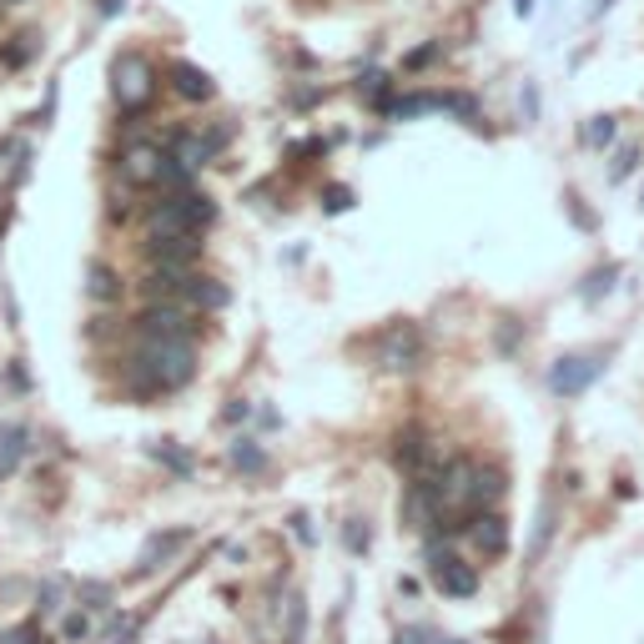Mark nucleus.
<instances>
[{
    "label": "nucleus",
    "mask_w": 644,
    "mask_h": 644,
    "mask_svg": "<svg viewBox=\"0 0 644 644\" xmlns=\"http://www.w3.org/2000/svg\"><path fill=\"white\" fill-rule=\"evenodd\" d=\"M126 378H132L136 393H176L197 378V343L192 338H152V333H136V348L126 358Z\"/></svg>",
    "instance_id": "obj_1"
},
{
    "label": "nucleus",
    "mask_w": 644,
    "mask_h": 644,
    "mask_svg": "<svg viewBox=\"0 0 644 644\" xmlns=\"http://www.w3.org/2000/svg\"><path fill=\"white\" fill-rule=\"evenodd\" d=\"M111 96H116V106L126 111V116H136L142 106H152L156 71L142 51H121L116 61H111Z\"/></svg>",
    "instance_id": "obj_2"
},
{
    "label": "nucleus",
    "mask_w": 644,
    "mask_h": 644,
    "mask_svg": "<svg viewBox=\"0 0 644 644\" xmlns=\"http://www.w3.org/2000/svg\"><path fill=\"white\" fill-rule=\"evenodd\" d=\"M136 333H152V338H197V313L182 303H166V297H152L136 313Z\"/></svg>",
    "instance_id": "obj_3"
},
{
    "label": "nucleus",
    "mask_w": 644,
    "mask_h": 644,
    "mask_svg": "<svg viewBox=\"0 0 644 644\" xmlns=\"http://www.w3.org/2000/svg\"><path fill=\"white\" fill-rule=\"evenodd\" d=\"M428 574H433V584L448 600H473V594H479V574H473L459 554H443L438 544H428Z\"/></svg>",
    "instance_id": "obj_4"
},
{
    "label": "nucleus",
    "mask_w": 644,
    "mask_h": 644,
    "mask_svg": "<svg viewBox=\"0 0 644 644\" xmlns=\"http://www.w3.org/2000/svg\"><path fill=\"white\" fill-rule=\"evenodd\" d=\"M378 362L388 372H413L418 362H423V333H418L413 323L388 328V333H382V343H378Z\"/></svg>",
    "instance_id": "obj_5"
},
{
    "label": "nucleus",
    "mask_w": 644,
    "mask_h": 644,
    "mask_svg": "<svg viewBox=\"0 0 644 644\" xmlns=\"http://www.w3.org/2000/svg\"><path fill=\"white\" fill-rule=\"evenodd\" d=\"M121 182H132V186H156L166 172V146L156 142H126L121 146Z\"/></svg>",
    "instance_id": "obj_6"
},
{
    "label": "nucleus",
    "mask_w": 644,
    "mask_h": 644,
    "mask_svg": "<svg viewBox=\"0 0 644 644\" xmlns=\"http://www.w3.org/2000/svg\"><path fill=\"white\" fill-rule=\"evenodd\" d=\"M600 372H604V362H600V358L569 352V358H554V368H549V388H554L559 398H579L594 378H600Z\"/></svg>",
    "instance_id": "obj_7"
},
{
    "label": "nucleus",
    "mask_w": 644,
    "mask_h": 644,
    "mask_svg": "<svg viewBox=\"0 0 644 644\" xmlns=\"http://www.w3.org/2000/svg\"><path fill=\"white\" fill-rule=\"evenodd\" d=\"M176 303L192 307V313H222V307L232 303V293L217 283V277L192 273V277H186V287H182V297H176Z\"/></svg>",
    "instance_id": "obj_8"
},
{
    "label": "nucleus",
    "mask_w": 644,
    "mask_h": 644,
    "mask_svg": "<svg viewBox=\"0 0 644 644\" xmlns=\"http://www.w3.org/2000/svg\"><path fill=\"white\" fill-rule=\"evenodd\" d=\"M393 459L403 463V469L413 473V479H423V473H433V469H428V463H433V448H428V433H423V428H403V433H398Z\"/></svg>",
    "instance_id": "obj_9"
},
{
    "label": "nucleus",
    "mask_w": 644,
    "mask_h": 644,
    "mask_svg": "<svg viewBox=\"0 0 644 644\" xmlns=\"http://www.w3.org/2000/svg\"><path fill=\"white\" fill-rule=\"evenodd\" d=\"M172 91L182 101H212V96H217L212 76L202 67H192V61H176V67H172Z\"/></svg>",
    "instance_id": "obj_10"
},
{
    "label": "nucleus",
    "mask_w": 644,
    "mask_h": 644,
    "mask_svg": "<svg viewBox=\"0 0 644 644\" xmlns=\"http://www.w3.org/2000/svg\"><path fill=\"white\" fill-rule=\"evenodd\" d=\"M473 544H479L489 559H499L503 549H509V524H503L499 509H483L479 513V524H473Z\"/></svg>",
    "instance_id": "obj_11"
},
{
    "label": "nucleus",
    "mask_w": 644,
    "mask_h": 644,
    "mask_svg": "<svg viewBox=\"0 0 644 644\" xmlns=\"http://www.w3.org/2000/svg\"><path fill=\"white\" fill-rule=\"evenodd\" d=\"M25 453H31V428H25V423H0V473H16Z\"/></svg>",
    "instance_id": "obj_12"
},
{
    "label": "nucleus",
    "mask_w": 644,
    "mask_h": 644,
    "mask_svg": "<svg viewBox=\"0 0 644 644\" xmlns=\"http://www.w3.org/2000/svg\"><path fill=\"white\" fill-rule=\"evenodd\" d=\"M182 544H186V529H166V534H152V539H146V549H142V564H136V574H156V569H162Z\"/></svg>",
    "instance_id": "obj_13"
},
{
    "label": "nucleus",
    "mask_w": 644,
    "mask_h": 644,
    "mask_svg": "<svg viewBox=\"0 0 644 644\" xmlns=\"http://www.w3.org/2000/svg\"><path fill=\"white\" fill-rule=\"evenodd\" d=\"M35 55H41V35L21 31V35H11V41L0 45V67H6V71H25Z\"/></svg>",
    "instance_id": "obj_14"
},
{
    "label": "nucleus",
    "mask_w": 644,
    "mask_h": 644,
    "mask_svg": "<svg viewBox=\"0 0 644 644\" xmlns=\"http://www.w3.org/2000/svg\"><path fill=\"white\" fill-rule=\"evenodd\" d=\"M503 499V473L499 469H479L473 463V483H469V509H493Z\"/></svg>",
    "instance_id": "obj_15"
},
{
    "label": "nucleus",
    "mask_w": 644,
    "mask_h": 644,
    "mask_svg": "<svg viewBox=\"0 0 644 644\" xmlns=\"http://www.w3.org/2000/svg\"><path fill=\"white\" fill-rule=\"evenodd\" d=\"M227 459H232V469H242V473H263L267 469V453H263L257 438H232Z\"/></svg>",
    "instance_id": "obj_16"
},
{
    "label": "nucleus",
    "mask_w": 644,
    "mask_h": 644,
    "mask_svg": "<svg viewBox=\"0 0 644 644\" xmlns=\"http://www.w3.org/2000/svg\"><path fill=\"white\" fill-rule=\"evenodd\" d=\"M86 293H91V303H116V297H121V277L111 273L106 263H91L86 267Z\"/></svg>",
    "instance_id": "obj_17"
},
{
    "label": "nucleus",
    "mask_w": 644,
    "mask_h": 644,
    "mask_svg": "<svg viewBox=\"0 0 644 644\" xmlns=\"http://www.w3.org/2000/svg\"><path fill=\"white\" fill-rule=\"evenodd\" d=\"M146 453H152V459L162 463V469H172L176 479H192V469H197V463H192V453H182V448H176L172 438H156V443L146 448Z\"/></svg>",
    "instance_id": "obj_18"
},
{
    "label": "nucleus",
    "mask_w": 644,
    "mask_h": 644,
    "mask_svg": "<svg viewBox=\"0 0 644 644\" xmlns=\"http://www.w3.org/2000/svg\"><path fill=\"white\" fill-rule=\"evenodd\" d=\"M438 111H453L463 126H479V106H473V96H463V91H448V96H438Z\"/></svg>",
    "instance_id": "obj_19"
},
{
    "label": "nucleus",
    "mask_w": 644,
    "mask_h": 644,
    "mask_svg": "<svg viewBox=\"0 0 644 644\" xmlns=\"http://www.w3.org/2000/svg\"><path fill=\"white\" fill-rule=\"evenodd\" d=\"M584 136H590V146H610L614 142V116H594Z\"/></svg>",
    "instance_id": "obj_20"
},
{
    "label": "nucleus",
    "mask_w": 644,
    "mask_h": 644,
    "mask_svg": "<svg viewBox=\"0 0 644 644\" xmlns=\"http://www.w3.org/2000/svg\"><path fill=\"white\" fill-rule=\"evenodd\" d=\"M323 207H328V212H348V207H352V192H348V186L333 182L328 192H323Z\"/></svg>",
    "instance_id": "obj_21"
},
{
    "label": "nucleus",
    "mask_w": 644,
    "mask_h": 644,
    "mask_svg": "<svg viewBox=\"0 0 644 644\" xmlns=\"http://www.w3.org/2000/svg\"><path fill=\"white\" fill-rule=\"evenodd\" d=\"M549 524H554V503H544V509H539V529H534V559L544 554V544H549Z\"/></svg>",
    "instance_id": "obj_22"
},
{
    "label": "nucleus",
    "mask_w": 644,
    "mask_h": 644,
    "mask_svg": "<svg viewBox=\"0 0 644 644\" xmlns=\"http://www.w3.org/2000/svg\"><path fill=\"white\" fill-rule=\"evenodd\" d=\"M614 277H620V267H604V273H594V277H590V287H584V297H590V303H594V297H600V293H610V287H614Z\"/></svg>",
    "instance_id": "obj_23"
},
{
    "label": "nucleus",
    "mask_w": 644,
    "mask_h": 644,
    "mask_svg": "<svg viewBox=\"0 0 644 644\" xmlns=\"http://www.w3.org/2000/svg\"><path fill=\"white\" fill-rule=\"evenodd\" d=\"M438 51H443V45H418V51L408 55L403 67H408V71H423V67H433V61H438Z\"/></svg>",
    "instance_id": "obj_24"
},
{
    "label": "nucleus",
    "mask_w": 644,
    "mask_h": 644,
    "mask_svg": "<svg viewBox=\"0 0 644 644\" xmlns=\"http://www.w3.org/2000/svg\"><path fill=\"white\" fill-rule=\"evenodd\" d=\"M81 600H86V610H106L111 590H106V584H81Z\"/></svg>",
    "instance_id": "obj_25"
},
{
    "label": "nucleus",
    "mask_w": 644,
    "mask_h": 644,
    "mask_svg": "<svg viewBox=\"0 0 644 644\" xmlns=\"http://www.w3.org/2000/svg\"><path fill=\"white\" fill-rule=\"evenodd\" d=\"M303 624H307V610H303V600H293V624H287V644L303 640Z\"/></svg>",
    "instance_id": "obj_26"
},
{
    "label": "nucleus",
    "mask_w": 644,
    "mask_h": 644,
    "mask_svg": "<svg viewBox=\"0 0 644 644\" xmlns=\"http://www.w3.org/2000/svg\"><path fill=\"white\" fill-rule=\"evenodd\" d=\"M86 630H91L86 614H67V620H61V634H67V640H81Z\"/></svg>",
    "instance_id": "obj_27"
},
{
    "label": "nucleus",
    "mask_w": 644,
    "mask_h": 644,
    "mask_svg": "<svg viewBox=\"0 0 644 644\" xmlns=\"http://www.w3.org/2000/svg\"><path fill=\"white\" fill-rule=\"evenodd\" d=\"M293 534L303 539V544H313V524H307V513H293Z\"/></svg>",
    "instance_id": "obj_28"
},
{
    "label": "nucleus",
    "mask_w": 644,
    "mask_h": 644,
    "mask_svg": "<svg viewBox=\"0 0 644 644\" xmlns=\"http://www.w3.org/2000/svg\"><path fill=\"white\" fill-rule=\"evenodd\" d=\"M630 166H634V152H620V162H614V182H620V176H630Z\"/></svg>",
    "instance_id": "obj_29"
},
{
    "label": "nucleus",
    "mask_w": 644,
    "mask_h": 644,
    "mask_svg": "<svg viewBox=\"0 0 644 644\" xmlns=\"http://www.w3.org/2000/svg\"><path fill=\"white\" fill-rule=\"evenodd\" d=\"M121 6H126V0H101V21H116Z\"/></svg>",
    "instance_id": "obj_30"
},
{
    "label": "nucleus",
    "mask_w": 644,
    "mask_h": 644,
    "mask_svg": "<svg viewBox=\"0 0 644 644\" xmlns=\"http://www.w3.org/2000/svg\"><path fill=\"white\" fill-rule=\"evenodd\" d=\"M513 16H519V21H529V16H534V0H513Z\"/></svg>",
    "instance_id": "obj_31"
},
{
    "label": "nucleus",
    "mask_w": 644,
    "mask_h": 644,
    "mask_svg": "<svg viewBox=\"0 0 644 644\" xmlns=\"http://www.w3.org/2000/svg\"><path fill=\"white\" fill-rule=\"evenodd\" d=\"M247 413H252L247 403H232V408H227V423H242V418H247Z\"/></svg>",
    "instance_id": "obj_32"
},
{
    "label": "nucleus",
    "mask_w": 644,
    "mask_h": 644,
    "mask_svg": "<svg viewBox=\"0 0 644 644\" xmlns=\"http://www.w3.org/2000/svg\"><path fill=\"white\" fill-rule=\"evenodd\" d=\"M610 6H614V0H600V6H594V16H604V11H610Z\"/></svg>",
    "instance_id": "obj_33"
},
{
    "label": "nucleus",
    "mask_w": 644,
    "mask_h": 644,
    "mask_svg": "<svg viewBox=\"0 0 644 644\" xmlns=\"http://www.w3.org/2000/svg\"><path fill=\"white\" fill-rule=\"evenodd\" d=\"M0 6H21V0H0Z\"/></svg>",
    "instance_id": "obj_34"
}]
</instances>
